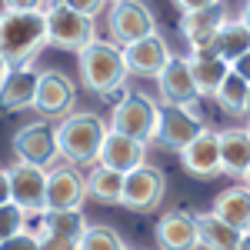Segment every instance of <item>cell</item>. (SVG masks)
I'll return each mask as SVG.
<instances>
[{"instance_id": "1", "label": "cell", "mask_w": 250, "mask_h": 250, "mask_svg": "<svg viewBox=\"0 0 250 250\" xmlns=\"http://www.w3.org/2000/svg\"><path fill=\"white\" fill-rule=\"evenodd\" d=\"M40 47H47V14H7L0 23L3 70L27 67Z\"/></svg>"}, {"instance_id": "2", "label": "cell", "mask_w": 250, "mask_h": 250, "mask_svg": "<svg viewBox=\"0 0 250 250\" xmlns=\"http://www.w3.org/2000/svg\"><path fill=\"white\" fill-rule=\"evenodd\" d=\"M110 134V127L90 110L70 114L67 120L57 124V144H60V157L67 164H100V150L104 140Z\"/></svg>"}, {"instance_id": "3", "label": "cell", "mask_w": 250, "mask_h": 250, "mask_svg": "<svg viewBox=\"0 0 250 250\" xmlns=\"http://www.w3.org/2000/svg\"><path fill=\"white\" fill-rule=\"evenodd\" d=\"M80 77L87 83V90L100 97H110L124 87L127 80V60H124V47H117L114 40H94L87 50L77 54Z\"/></svg>"}, {"instance_id": "4", "label": "cell", "mask_w": 250, "mask_h": 250, "mask_svg": "<svg viewBox=\"0 0 250 250\" xmlns=\"http://www.w3.org/2000/svg\"><path fill=\"white\" fill-rule=\"evenodd\" d=\"M157 127H160V107L147 94H127L110 114V130L134 137L140 144L157 140Z\"/></svg>"}, {"instance_id": "5", "label": "cell", "mask_w": 250, "mask_h": 250, "mask_svg": "<svg viewBox=\"0 0 250 250\" xmlns=\"http://www.w3.org/2000/svg\"><path fill=\"white\" fill-rule=\"evenodd\" d=\"M3 200H14L27 213H43L47 210V170L34 164H14L3 167Z\"/></svg>"}, {"instance_id": "6", "label": "cell", "mask_w": 250, "mask_h": 250, "mask_svg": "<svg viewBox=\"0 0 250 250\" xmlns=\"http://www.w3.org/2000/svg\"><path fill=\"white\" fill-rule=\"evenodd\" d=\"M94 20L70 10L67 3H50L47 7V43L50 47H60V50H87L94 43Z\"/></svg>"}, {"instance_id": "7", "label": "cell", "mask_w": 250, "mask_h": 250, "mask_svg": "<svg viewBox=\"0 0 250 250\" xmlns=\"http://www.w3.org/2000/svg\"><path fill=\"white\" fill-rule=\"evenodd\" d=\"M107 30L117 47H134L137 40H147L154 30V14L140 0H120L107 10Z\"/></svg>"}, {"instance_id": "8", "label": "cell", "mask_w": 250, "mask_h": 250, "mask_svg": "<svg viewBox=\"0 0 250 250\" xmlns=\"http://www.w3.org/2000/svg\"><path fill=\"white\" fill-rule=\"evenodd\" d=\"M204 117L197 107H160V127H157V144L164 150L184 154L197 137L204 134Z\"/></svg>"}, {"instance_id": "9", "label": "cell", "mask_w": 250, "mask_h": 250, "mask_svg": "<svg viewBox=\"0 0 250 250\" xmlns=\"http://www.w3.org/2000/svg\"><path fill=\"white\" fill-rule=\"evenodd\" d=\"M87 177L74 167V164H54L47 170V210H57V213H67V210H80L83 200H87Z\"/></svg>"}, {"instance_id": "10", "label": "cell", "mask_w": 250, "mask_h": 250, "mask_svg": "<svg viewBox=\"0 0 250 250\" xmlns=\"http://www.w3.org/2000/svg\"><path fill=\"white\" fill-rule=\"evenodd\" d=\"M14 154L20 164H34L43 167L54 164L60 157V144H57V127H50L47 120H34V124H23L17 134H14Z\"/></svg>"}, {"instance_id": "11", "label": "cell", "mask_w": 250, "mask_h": 250, "mask_svg": "<svg viewBox=\"0 0 250 250\" xmlns=\"http://www.w3.org/2000/svg\"><path fill=\"white\" fill-rule=\"evenodd\" d=\"M164 193H167V177L160 167H140V170L127 173V180H124V207L127 210H137V213H150L160 207V200H164Z\"/></svg>"}, {"instance_id": "12", "label": "cell", "mask_w": 250, "mask_h": 250, "mask_svg": "<svg viewBox=\"0 0 250 250\" xmlns=\"http://www.w3.org/2000/svg\"><path fill=\"white\" fill-rule=\"evenodd\" d=\"M74 104H77V90H74V80L67 77L63 70H43L40 74L37 100H34V110L40 117L67 120L70 110H74Z\"/></svg>"}, {"instance_id": "13", "label": "cell", "mask_w": 250, "mask_h": 250, "mask_svg": "<svg viewBox=\"0 0 250 250\" xmlns=\"http://www.w3.org/2000/svg\"><path fill=\"white\" fill-rule=\"evenodd\" d=\"M157 87H160V97H164V107H197V80H193L190 70V57H173L164 74L157 77Z\"/></svg>"}, {"instance_id": "14", "label": "cell", "mask_w": 250, "mask_h": 250, "mask_svg": "<svg viewBox=\"0 0 250 250\" xmlns=\"http://www.w3.org/2000/svg\"><path fill=\"white\" fill-rule=\"evenodd\" d=\"M227 7L224 3H217V7H207V10H197V14H184L180 17V30H184V37L190 43L193 54H207L213 47V40L220 34V27L227 23Z\"/></svg>"}, {"instance_id": "15", "label": "cell", "mask_w": 250, "mask_h": 250, "mask_svg": "<svg viewBox=\"0 0 250 250\" xmlns=\"http://www.w3.org/2000/svg\"><path fill=\"white\" fill-rule=\"evenodd\" d=\"M124 60L134 77H160L173 57L167 50V40L160 34H150L147 40H137L134 47H124Z\"/></svg>"}, {"instance_id": "16", "label": "cell", "mask_w": 250, "mask_h": 250, "mask_svg": "<svg viewBox=\"0 0 250 250\" xmlns=\"http://www.w3.org/2000/svg\"><path fill=\"white\" fill-rule=\"evenodd\" d=\"M144 160H147V144H140V140H134V137H127V134H117V130L107 134L104 150H100V164L104 167H110V170L127 177V173L140 170Z\"/></svg>"}, {"instance_id": "17", "label": "cell", "mask_w": 250, "mask_h": 250, "mask_svg": "<svg viewBox=\"0 0 250 250\" xmlns=\"http://www.w3.org/2000/svg\"><path fill=\"white\" fill-rule=\"evenodd\" d=\"M157 244L160 250H193L200 244L197 217L184 210H170L157 220Z\"/></svg>"}, {"instance_id": "18", "label": "cell", "mask_w": 250, "mask_h": 250, "mask_svg": "<svg viewBox=\"0 0 250 250\" xmlns=\"http://www.w3.org/2000/svg\"><path fill=\"white\" fill-rule=\"evenodd\" d=\"M180 160H184V167H187L193 177H200V180H210V177H217V173H224V160H220V134L204 130V134L180 154Z\"/></svg>"}, {"instance_id": "19", "label": "cell", "mask_w": 250, "mask_h": 250, "mask_svg": "<svg viewBox=\"0 0 250 250\" xmlns=\"http://www.w3.org/2000/svg\"><path fill=\"white\" fill-rule=\"evenodd\" d=\"M40 87V74L27 63V67H14L3 70V83H0V97L7 110H20V107H34Z\"/></svg>"}, {"instance_id": "20", "label": "cell", "mask_w": 250, "mask_h": 250, "mask_svg": "<svg viewBox=\"0 0 250 250\" xmlns=\"http://www.w3.org/2000/svg\"><path fill=\"white\" fill-rule=\"evenodd\" d=\"M220 160H224V173L240 177L250 170V134L247 127H227L220 130Z\"/></svg>"}, {"instance_id": "21", "label": "cell", "mask_w": 250, "mask_h": 250, "mask_svg": "<svg viewBox=\"0 0 250 250\" xmlns=\"http://www.w3.org/2000/svg\"><path fill=\"white\" fill-rule=\"evenodd\" d=\"M213 213H217L220 220H227L233 230L250 233V190L244 184L220 190L217 200H213Z\"/></svg>"}, {"instance_id": "22", "label": "cell", "mask_w": 250, "mask_h": 250, "mask_svg": "<svg viewBox=\"0 0 250 250\" xmlns=\"http://www.w3.org/2000/svg\"><path fill=\"white\" fill-rule=\"evenodd\" d=\"M197 230H200V247L204 250H240V244H244V233L233 230L213 210L197 213Z\"/></svg>"}, {"instance_id": "23", "label": "cell", "mask_w": 250, "mask_h": 250, "mask_svg": "<svg viewBox=\"0 0 250 250\" xmlns=\"http://www.w3.org/2000/svg\"><path fill=\"white\" fill-rule=\"evenodd\" d=\"M190 70H193V80H197V90L200 97H217V90L224 87V80L230 77V63L227 60H220L217 54H190Z\"/></svg>"}, {"instance_id": "24", "label": "cell", "mask_w": 250, "mask_h": 250, "mask_svg": "<svg viewBox=\"0 0 250 250\" xmlns=\"http://www.w3.org/2000/svg\"><path fill=\"white\" fill-rule=\"evenodd\" d=\"M210 54H217L220 60H227V63H237L240 57H247L250 54V30L240 23V20H227L224 27H220V34L213 40Z\"/></svg>"}, {"instance_id": "25", "label": "cell", "mask_w": 250, "mask_h": 250, "mask_svg": "<svg viewBox=\"0 0 250 250\" xmlns=\"http://www.w3.org/2000/svg\"><path fill=\"white\" fill-rule=\"evenodd\" d=\"M124 180H127L124 173L97 164L94 170L87 173V193L94 200H100V204H120L124 200Z\"/></svg>"}, {"instance_id": "26", "label": "cell", "mask_w": 250, "mask_h": 250, "mask_svg": "<svg viewBox=\"0 0 250 250\" xmlns=\"http://www.w3.org/2000/svg\"><path fill=\"white\" fill-rule=\"evenodd\" d=\"M87 217L80 210H67V213H57V210H43L40 213V230L47 233H57V237H67V240H74L80 244V237L87 233Z\"/></svg>"}, {"instance_id": "27", "label": "cell", "mask_w": 250, "mask_h": 250, "mask_svg": "<svg viewBox=\"0 0 250 250\" xmlns=\"http://www.w3.org/2000/svg\"><path fill=\"white\" fill-rule=\"evenodd\" d=\"M217 104H220V110H227V114H247V104H250V83L240 74H233L224 80V87L217 90Z\"/></svg>"}, {"instance_id": "28", "label": "cell", "mask_w": 250, "mask_h": 250, "mask_svg": "<svg viewBox=\"0 0 250 250\" xmlns=\"http://www.w3.org/2000/svg\"><path fill=\"white\" fill-rule=\"evenodd\" d=\"M80 250H127L124 247V240H120V233L114 227H107V224H90L87 233L80 237Z\"/></svg>"}, {"instance_id": "29", "label": "cell", "mask_w": 250, "mask_h": 250, "mask_svg": "<svg viewBox=\"0 0 250 250\" xmlns=\"http://www.w3.org/2000/svg\"><path fill=\"white\" fill-rule=\"evenodd\" d=\"M23 224H27V210L17 207L14 200H3L0 204V240H10L23 233Z\"/></svg>"}, {"instance_id": "30", "label": "cell", "mask_w": 250, "mask_h": 250, "mask_svg": "<svg viewBox=\"0 0 250 250\" xmlns=\"http://www.w3.org/2000/svg\"><path fill=\"white\" fill-rule=\"evenodd\" d=\"M54 0H3V10L7 14H47Z\"/></svg>"}, {"instance_id": "31", "label": "cell", "mask_w": 250, "mask_h": 250, "mask_svg": "<svg viewBox=\"0 0 250 250\" xmlns=\"http://www.w3.org/2000/svg\"><path fill=\"white\" fill-rule=\"evenodd\" d=\"M0 250H43L40 247V237L37 233H17V237H10V240H0Z\"/></svg>"}, {"instance_id": "32", "label": "cell", "mask_w": 250, "mask_h": 250, "mask_svg": "<svg viewBox=\"0 0 250 250\" xmlns=\"http://www.w3.org/2000/svg\"><path fill=\"white\" fill-rule=\"evenodd\" d=\"M37 237H40V247L43 250H80V244L67 240V237H57V233H47L37 227Z\"/></svg>"}, {"instance_id": "33", "label": "cell", "mask_w": 250, "mask_h": 250, "mask_svg": "<svg viewBox=\"0 0 250 250\" xmlns=\"http://www.w3.org/2000/svg\"><path fill=\"white\" fill-rule=\"evenodd\" d=\"M57 3H67L70 10H77V14H83V17L97 20V14L104 10V3H107V0H57Z\"/></svg>"}, {"instance_id": "34", "label": "cell", "mask_w": 250, "mask_h": 250, "mask_svg": "<svg viewBox=\"0 0 250 250\" xmlns=\"http://www.w3.org/2000/svg\"><path fill=\"white\" fill-rule=\"evenodd\" d=\"M173 7L180 10V17L184 14H197V10H207V7H217L220 0H170Z\"/></svg>"}, {"instance_id": "35", "label": "cell", "mask_w": 250, "mask_h": 250, "mask_svg": "<svg viewBox=\"0 0 250 250\" xmlns=\"http://www.w3.org/2000/svg\"><path fill=\"white\" fill-rule=\"evenodd\" d=\"M233 74H240V77L250 83V54H247V57H240L237 63H233Z\"/></svg>"}, {"instance_id": "36", "label": "cell", "mask_w": 250, "mask_h": 250, "mask_svg": "<svg viewBox=\"0 0 250 250\" xmlns=\"http://www.w3.org/2000/svg\"><path fill=\"white\" fill-rule=\"evenodd\" d=\"M240 23H244V27L250 30V0L244 3V10H240Z\"/></svg>"}, {"instance_id": "37", "label": "cell", "mask_w": 250, "mask_h": 250, "mask_svg": "<svg viewBox=\"0 0 250 250\" xmlns=\"http://www.w3.org/2000/svg\"><path fill=\"white\" fill-rule=\"evenodd\" d=\"M240 250H250V233H244V244H240Z\"/></svg>"}, {"instance_id": "38", "label": "cell", "mask_w": 250, "mask_h": 250, "mask_svg": "<svg viewBox=\"0 0 250 250\" xmlns=\"http://www.w3.org/2000/svg\"><path fill=\"white\" fill-rule=\"evenodd\" d=\"M244 187H247V190H250V170L244 173Z\"/></svg>"}, {"instance_id": "39", "label": "cell", "mask_w": 250, "mask_h": 250, "mask_svg": "<svg viewBox=\"0 0 250 250\" xmlns=\"http://www.w3.org/2000/svg\"><path fill=\"white\" fill-rule=\"evenodd\" d=\"M107 3H120V0H107Z\"/></svg>"}, {"instance_id": "40", "label": "cell", "mask_w": 250, "mask_h": 250, "mask_svg": "<svg viewBox=\"0 0 250 250\" xmlns=\"http://www.w3.org/2000/svg\"><path fill=\"white\" fill-rule=\"evenodd\" d=\"M247 114H250V104H247Z\"/></svg>"}, {"instance_id": "41", "label": "cell", "mask_w": 250, "mask_h": 250, "mask_svg": "<svg viewBox=\"0 0 250 250\" xmlns=\"http://www.w3.org/2000/svg\"><path fill=\"white\" fill-rule=\"evenodd\" d=\"M247 134H250V124H247Z\"/></svg>"}, {"instance_id": "42", "label": "cell", "mask_w": 250, "mask_h": 250, "mask_svg": "<svg viewBox=\"0 0 250 250\" xmlns=\"http://www.w3.org/2000/svg\"><path fill=\"white\" fill-rule=\"evenodd\" d=\"M127 250H130V247H127Z\"/></svg>"}]
</instances>
